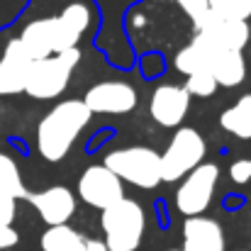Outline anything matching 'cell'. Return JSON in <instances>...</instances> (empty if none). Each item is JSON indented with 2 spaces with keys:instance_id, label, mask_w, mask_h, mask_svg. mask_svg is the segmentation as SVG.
I'll use <instances>...</instances> for the list:
<instances>
[{
  "instance_id": "27",
  "label": "cell",
  "mask_w": 251,
  "mask_h": 251,
  "mask_svg": "<svg viewBox=\"0 0 251 251\" xmlns=\"http://www.w3.org/2000/svg\"><path fill=\"white\" fill-rule=\"evenodd\" d=\"M85 251H110L105 239H85Z\"/></svg>"
},
{
  "instance_id": "19",
  "label": "cell",
  "mask_w": 251,
  "mask_h": 251,
  "mask_svg": "<svg viewBox=\"0 0 251 251\" xmlns=\"http://www.w3.org/2000/svg\"><path fill=\"white\" fill-rule=\"evenodd\" d=\"M0 193L2 195H10L15 200L29 195V190L25 188V180H22V173H20L17 161L10 154H2V151H0Z\"/></svg>"
},
{
  "instance_id": "15",
  "label": "cell",
  "mask_w": 251,
  "mask_h": 251,
  "mask_svg": "<svg viewBox=\"0 0 251 251\" xmlns=\"http://www.w3.org/2000/svg\"><path fill=\"white\" fill-rule=\"evenodd\" d=\"M183 251H225V229L212 217H185Z\"/></svg>"
},
{
  "instance_id": "1",
  "label": "cell",
  "mask_w": 251,
  "mask_h": 251,
  "mask_svg": "<svg viewBox=\"0 0 251 251\" xmlns=\"http://www.w3.org/2000/svg\"><path fill=\"white\" fill-rule=\"evenodd\" d=\"M90 117L93 115L83 100L56 102L37 125V151L42 154V159L49 164L64 161L81 132L88 127Z\"/></svg>"
},
{
  "instance_id": "8",
  "label": "cell",
  "mask_w": 251,
  "mask_h": 251,
  "mask_svg": "<svg viewBox=\"0 0 251 251\" xmlns=\"http://www.w3.org/2000/svg\"><path fill=\"white\" fill-rule=\"evenodd\" d=\"M78 198L90 207L107 210L125 198V183L105 164L88 166L78 178Z\"/></svg>"
},
{
  "instance_id": "14",
  "label": "cell",
  "mask_w": 251,
  "mask_h": 251,
  "mask_svg": "<svg viewBox=\"0 0 251 251\" xmlns=\"http://www.w3.org/2000/svg\"><path fill=\"white\" fill-rule=\"evenodd\" d=\"M27 200L34 205V210L39 212V217H42L49 227L69 225V220H71L74 212H76V198H74V193H71L66 185H51V188H47V190L29 193Z\"/></svg>"
},
{
  "instance_id": "24",
  "label": "cell",
  "mask_w": 251,
  "mask_h": 251,
  "mask_svg": "<svg viewBox=\"0 0 251 251\" xmlns=\"http://www.w3.org/2000/svg\"><path fill=\"white\" fill-rule=\"evenodd\" d=\"M178 2V7L190 17V22H198L207 10H210V5H207V0H176Z\"/></svg>"
},
{
  "instance_id": "16",
  "label": "cell",
  "mask_w": 251,
  "mask_h": 251,
  "mask_svg": "<svg viewBox=\"0 0 251 251\" xmlns=\"http://www.w3.org/2000/svg\"><path fill=\"white\" fill-rule=\"evenodd\" d=\"M17 39L32 61L54 56L56 54V20H54V15L32 20L29 25H25V29L20 32Z\"/></svg>"
},
{
  "instance_id": "7",
  "label": "cell",
  "mask_w": 251,
  "mask_h": 251,
  "mask_svg": "<svg viewBox=\"0 0 251 251\" xmlns=\"http://www.w3.org/2000/svg\"><path fill=\"white\" fill-rule=\"evenodd\" d=\"M190 42L200 49L202 61H205V69L212 74V78L217 81V85H222V88H237V85L244 83L247 61H244L242 51L220 47V44H215L212 39H207V37H202L198 32L193 34Z\"/></svg>"
},
{
  "instance_id": "5",
  "label": "cell",
  "mask_w": 251,
  "mask_h": 251,
  "mask_svg": "<svg viewBox=\"0 0 251 251\" xmlns=\"http://www.w3.org/2000/svg\"><path fill=\"white\" fill-rule=\"evenodd\" d=\"M205 154L207 144L202 134L193 127H178L161 154V180L164 183L183 180L193 168H198L205 161Z\"/></svg>"
},
{
  "instance_id": "26",
  "label": "cell",
  "mask_w": 251,
  "mask_h": 251,
  "mask_svg": "<svg viewBox=\"0 0 251 251\" xmlns=\"http://www.w3.org/2000/svg\"><path fill=\"white\" fill-rule=\"evenodd\" d=\"M17 242H20V234H17L12 227H2V225H0V251L15 247Z\"/></svg>"
},
{
  "instance_id": "23",
  "label": "cell",
  "mask_w": 251,
  "mask_h": 251,
  "mask_svg": "<svg viewBox=\"0 0 251 251\" xmlns=\"http://www.w3.org/2000/svg\"><path fill=\"white\" fill-rule=\"evenodd\" d=\"M229 178L237 185H247L251 180V159H237L229 166Z\"/></svg>"
},
{
  "instance_id": "2",
  "label": "cell",
  "mask_w": 251,
  "mask_h": 251,
  "mask_svg": "<svg viewBox=\"0 0 251 251\" xmlns=\"http://www.w3.org/2000/svg\"><path fill=\"white\" fill-rule=\"evenodd\" d=\"M100 227L110 251H137L144 239L147 212L137 200L122 198L120 202L102 210Z\"/></svg>"
},
{
  "instance_id": "20",
  "label": "cell",
  "mask_w": 251,
  "mask_h": 251,
  "mask_svg": "<svg viewBox=\"0 0 251 251\" xmlns=\"http://www.w3.org/2000/svg\"><path fill=\"white\" fill-rule=\"evenodd\" d=\"M173 66H176V71L180 74V76H193V74H198V71H207L205 69V61H202V54H200V49L190 42V44H185L178 54H176V59H173Z\"/></svg>"
},
{
  "instance_id": "22",
  "label": "cell",
  "mask_w": 251,
  "mask_h": 251,
  "mask_svg": "<svg viewBox=\"0 0 251 251\" xmlns=\"http://www.w3.org/2000/svg\"><path fill=\"white\" fill-rule=\"evenodd\" d=\"M210 10L225 17L234 20H249L251 17V0H207Z\"/></svg>"
},
{
  "instance_id": "10",
  "label": "cell",
  "mask_w": 251,
  "mask_h": 251,
  "mask_svg": "<svg viewBox=\"0 0 251 251\" xmlns=\"http://www.w3.org/2000/svg\"><path fill=\"white\" fill-rule=\"evenodd\" d=\"M193 27L198 34L212 39L215 44L227 47V49H237V51H242L251 39V27L247 20L225 17V15H217L212 10H207L198 22H193Z\"/></svg>"
},
{
  "instance_id": "11",
  "label": "cell",
  "mask_w": 251,
  "mask_h": 251,
  "mask_svg": "<svg viewBox=\"0 0 251 251\" xmlns=\"http://www.w3.org/2000/svg\"><path fill=\"white\" fill-rule=\"evenodd\" d=\"M190 110V93L183 85L161 83L154 88L151 100H149V115L156 125L161 127H180Z\"/></svg>"
},
{
  "instance_id": "21",
  "label": "cell",
  "mask_w": 251,
  "mask_h": 251,
  "mask_svg": "<svg viewBox=\"0 0 251 251\" xmlns=\"http://www.w3.org/2000/svg\"><path fill=\"white\" fill-rule=\"evenodd\" d=\"M183 88L190 93V98H210V95H215V90L220 85L212 78L210 71H198V74H193V76L185 78Z\"/></svg>"
},
{
  "instance_id": "12",
  "label": "cell",
  "mask_w": 251,
  "mask_h": 251,
  "mask_svg": "<svg viewBox=\"0 0 251 251\" xmlns=\"http://www.w3.org/2000/svg\"><path fill=\"white\" fill-rule=\"evenodd\" d=\"M54 20H56V54H61L78 47V42L93 25V10L83 0H71L59 15H54Z\"/></svg>"
},
{
  "instance_id": "9",
  "label": "cell",
  "mask_w": 251,
  "mask_h": 251,
  "mask_svg": "<svg viewBox=\"0 0 251 251\" xmlns=\"http://www.w3.org/2000/svg\"><path fill=\"white\" fill-rule=\"evenodd\" d=\"M90 115H125L139 102L137 90L125 81H100L90 85L81 98Z\"/></svg>"
},
{
  "instance_id": "13",
  "label": "cell",
  "mask_w": 251,
  "mask_h": 251,
  "mask_svg": "<svg viewBox=\"0 0 251 251\" xmlns=\"http://www.w3.org/2000/svg\"><path fill=\"white\" fill-rule=\"evenodd\" d=\"M29 69H32L29 54L22 49L17 37L10 39L2 49V56H0V98L25 93Z\"/></svg>"
},
{
  "instance_id": "4",
  "label": "cell",
  "mask_w": 251,
  "mask_h": 251,
  "mask_svg": "<svg viewBox=\"0 0 251 251\" xmlns=\"http://www.w3.org/2000/svg\"><path fill=\"white\" fill-rule=\"evenodd\" d=\"M81 64V49H69L39 61H32L25 93L34 100H56L71 81V74Z\"/></svg>"
},
{
  "instance_id": "6",
  "label": "cell",
  "mask_w": 251,
  "mask_h": 251,
  "mask_svg": "<svg viewBox=\"0 0 251 251\" xmlns=\"http://www.w3.org/2000/svg\"><path fill=\"white\" fill-rule=\"evenodd\" d=\"M217 183H220V166L212 161H202L180 180L176 190V210L183 217L202 215L212 205Z\"/></svg>"
},
{
  "instance_id": "17",
  "label": "cell",
  "mask_w": 251,
  "mask_h": 251,
  "mask_svg": "<svg viewBox=\"0 0 251 251\" xmlns=\"http://www.w3.org/2000/svg\"><path fill=\"white\" fill-rule=\"evenodd\" d=\"M220 127L237 139H251V93H244L232 107L222 110Z\"/></svg>"
},
{
  "instance_id": "25",
  "label": "cell",
  "mask_w": 251,
  "mask_h": 251,
  "mask_svg": "<svg viewBox=\"0 0 251 251\" xmlns=\"http://www.w3.org/2000/svg\"><path fill=\"white\" fill-rule=\"evenodd\" d=\"M15 215H17V200L0 193V225L2 227H12Z\"/></svg>"
},
{
  "instance_id": "18",
  "label": "cell",
  "mask_w": 251,
  "mask_h": 251,
  "mask_svg": "<svg viewBox=\"0 0 251 251\" xmlns=\"http://www.w3.org/2000/svg\"><path fill=\"white\" fill-rule=\"evenodd\" d=\"M42 251H85V237L69 225H56L42 234Z\"/></svg>"
},
{
  "instance_id": "28",
  "label": "cell",
  "mask_w": 251,
  "mask_h": 251,
  "mask_svg": "<svg viewBox=\"0 0 251 251\" xmlns=\"http://www.w3.org/2000/svg\"><path fill=\"white\" fill-rule=\"evenodd\" d=\"M168 251H183V249H168Z\"/></svg>"
},
{
  "instance_id": "3",
  "label": "cell",
  "mask_w": 251,
  "mask_h": 251,
  "mask_svg": "<svg viewBox=\"0 0 251 251\" xmlns=\"http://www.w3.org/2000/svg\"><path fill=\"white\" fill-rule=\"evenodd\" d=\"M105 166L110 168L122 183H132L134 188L151 190L161 180V154L151 147H122L105 154Z\"/></svg>"
}]
</instances>
